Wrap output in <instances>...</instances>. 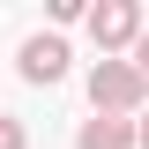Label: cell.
I'll return each mask as SVG.
<instances>
[{
  "label": "cell",
  "instance_id": "5b68a950",
  "mask_svg": "<svg viewBox=\"0 0 149 149\" xmlns=\"http://www.w3.org/2000/svg\"><path fill=\"white\" fill-rule=\"evenodd\" d=\"M0 149H30V127L22 119H0Z\"/></svg>",
  "mask_w": 149,
  "mask_h": 149
},
{
  "label": "cell",
  "instance_id": "8992f818",
  "mask_svg": "<svg viewBox=\"0 0 149 149\" xmlns=\"http://www.w3.org/2000/svg\"><path fill=\"white\" fill-rule=\"evenodd\" d=\"M134 67H142V82H149V30H142V45H134Z\"/></svg>",
  "mask_w": 149,
  "mask_h": 149
},
{
  "label": "cell",
  "instance_id": "52a82bcc",
  "mask_svg": "<svg viewBox=\"0 0 149 149\" xmlns=\"http://www.w3.org/2000/svg\"><path fill=\"white\" fill-rule=\"evenodd\" d=\"M134 149H149V112H142V119H134Z\"/></svg>",
  "mask_w": 149,
  "mask_h": 149
},
{
  "label": "cell",
  "instance_id": "3957f363",
  "mask_svg": "<svg viewBox=\"0 0 149 149\" xmlns=\"http://www.w3.org/2000/svg\"><path fill=\"white\" fill-rule=\"evenodd\" d=\"M22 74L30 82H60L67 74V37H30L22 45Z\"/></svg>",
  "mask_w": 149,
  "mask_h": 149
},
{
  "label": "cell",
  "instance_id": "7a4b0ae2",
  "mask_svg": "<svg viewBox=\"0 0 149 149\" xmlns=\"http://www.w3.org/2000/svg\"><path fill=\"white\" fill-rule=\"evenodd\" d=\"M90 37H97L104 60L134 52V45H142V8H134V0H104V8H90Z\"/></svg>",
  "mask_w": 149,
  "mask_h": 149
},
{
  "label": "cell",
  "instance_id": "6da1fadb",
  "mask_svg": "<svg viewBox=\"0 0 149 149\" xmlns=\"http://www.w3.org/2000/svg\"><path fill=\"white\" fill-rule=\"evenodd\" d=\"M90 104L104 112V119H134V112L149 104V82L134 60H97L90 67Z\"/></svg>",
  "mask_w": 149,
  "mask_h": 149
},
{
  "label": "cell",
  "instance_id": "277c9868",
  "mask_svg": "<svg viewBox=\"0 0 149 149\" xmlns=\"http://www.w3.org/2000/svg\"><path fill=\"white\" fill-rule=\"evenodd\" d=\"M74 149H134V119H82V134H74Z\"/></svg>",
  "mask_w": 149,
  "mask_h": 149
}]
</instances>
